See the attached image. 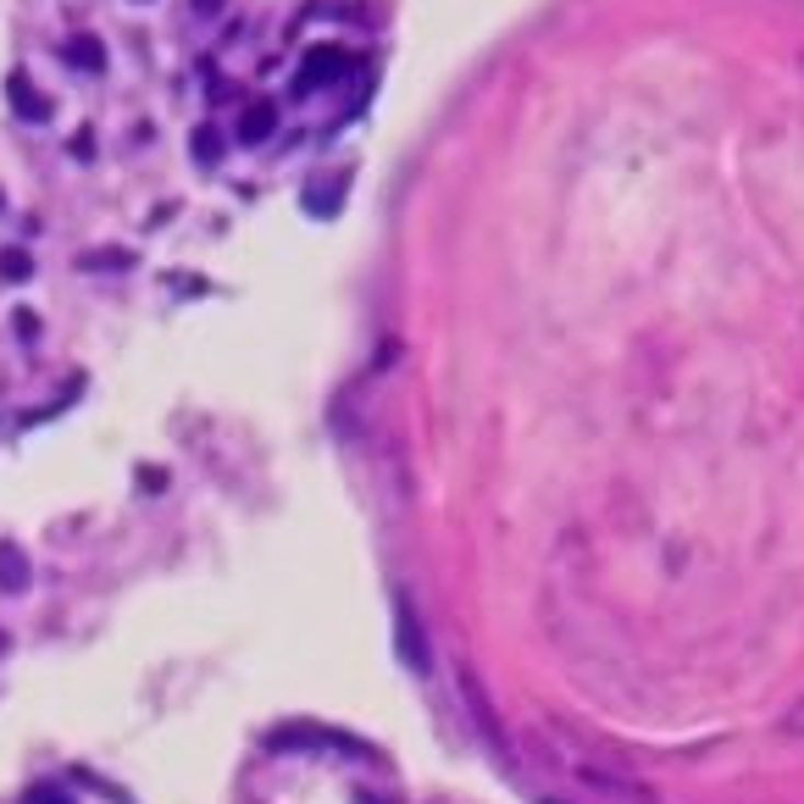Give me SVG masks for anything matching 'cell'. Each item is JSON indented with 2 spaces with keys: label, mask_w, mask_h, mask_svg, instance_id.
Listing matches in <instances>:
<instances>
[{
  "label": "cell",
  "mask_w": 804,
  "mask_h": 804,
  "mask_svg": "<svg viewBox=\"0 0 804 804\" xmlns=\"http://www.w3.org/2000/svg\"><path fill=\"white\" fill-rule=\"evenodd\" d=\"M266 749L273 755H289V749H338V755H361V760H378L372 744L349 738V733H328V727H311V722H295V727H278L266 733Z\"/></svg>",
  "instance_id": "cell-1"
},
{
  "label": "cell",
  "mask_w": 804,
  "mask_h": 804,
  "mask_svg": "<svg viewBox=\"0 0 804 804\" xmlns=\"http://www.w3.org/2000/svg\"><path fill=\"white\" fill-rule=\"evenodd\" d=\"M344 72H349V50L322 45V50H311V56H306V67H300V78H295V95H317V89L338 83Z\"/></svg>",
  "instance_id": "cell-2"
},
{
  "label": "cell",
  "mask_w": 804,
  "mask_h": 804,
  "mask_svg": "<svg viewBox=\"0 0 804 804\" xmlns=\"http://www.w3.org/2000/svg\"><path fill=\"white\" fill-rule=\"evenodd\" d=\"M394 644H400V661L422 677L433 661H427V639H422V621H416V610H411V599H400V610H394Z\"/></svg>",
  "instance_id": "cell-3"
},
{
  "label": "cell",
  "mask_w": 804,
  "mask_h": 804,
  "mask_svg": "<svg viewBox=\"0 0 804 804\" xmlns=\"http://www.w3.org/2000/svg\"><path fill=\"white\" fill-rule=\"evenodd\" d=\"M34 583V572H28V555L12 544V539H0V588L7 594H23Z\"/></svg>",
  "instance_id": "cell-4"
},
{
  "label": "cell",
  "mask_w": 804,
  "mask_h": 804,
  "mask_svg": "<svg viewBox=\"0 0 804 804\" xmlns=\"http://www.w3.org/2000/svg\"><path fill=\"white\" fill-rule=\"evenodd\" d=\"M278 134V112L266 106V101H255V106H244V117H239V139L244 145H266Z\"/></svg>",
  "instance_id": "cell-5"
},
{
  "label": "cell",
  "mask_w": 804,
  "mask_h": 804,
  "mask_svg": "<svg viewBox=\"0 0 804 804\" xmlns=\"http://www.w3.org/2000/svg\"><path fill=\"white\" fill-rule=\"evenodd\" d=\"M7 89H12V112H18L23 123H45V117H50V101H39V95H34V83H28L23 72H12V78H7Z\"/></svg>",
  "instance_id": "cell-6"
},
{
  "label": "cell",
  "mask_w": 804,
  "mask_h": 804,
  "mask_svg": "<svg viewBox=\"0 0 804 804\" xmlns=\"http://www.w3.org/2000/svg\"><path fill=\"white\" fill-rule=\"evenodd\" d=\"M134 250H83L78 255V273H128Z\"/></svg>",
  "instance_id": "cell-7"
},
{
  "label": "cell",
  "mask_w": 804,
  "mask_h": 804,
  "mask_svg": "<svg viewBox=\"0 0 804 804\" xmlns=\"http://www.w3.org/2000/svg\"><path fill=\"white\" fill-rule=\"evenodd\" d=\"M0 278H7V284H28L34 278V261H28V250H0Z\"/></svg>",
  "instance_id": "cell-8"
},
{
  "label": "cell",
  "mask_w": 804,
  "mask_h": 804,
  "mask_svg": "<svg viewBox=\"0 0 804 804\" xmlns=\"http://www.w3.org/2000/svg\"><path fill=\"white\" fill-rule=\"evenodd\" d=\"M67 61H72V67H89V72H101V67H106L101 39H83V34H78V39H67Z\"/></svg>",
  "instance_id": "cell-9"
},
{
  "label": "cell",
  "mask_w": 804,
  "mask_h": 804,
  "mask_svg": "<svg viewBox=\"0 0 804 804\" xmlns=\"http://www.w3.org/2000/svg\"><path fill=\"white\" fill-rule=\"evenodd\" d=\"M195 161H200V166L217 161V128H195Z\"/></svg>",
  "instance_id": "cell-10"
},
{
  "label": "cell",
  "mask_w": 804,
  "mask_h": 804,
  "mask_svg": "<svg viewBox=\"0 0 804 804\" xmlns=\"http://www.w3.org/2000/svg\"><path fill=\"white\" fill-rule=\"evenodd\" d=\"M28 804H72L61 788H28Z\"/></svg>",
  "instance_id": "cell-11"
},
{
  "label": "cell",
  "mask_w": 804,
  "mask_h": 804,
  "mask_svg": "<svg viewBox=\"0 0 804 804\" xmlns=\"http://www.w3.org/2000/svg\"><path fill=\"white\" fill-rule=\"evenodd\" d=\"M189 12L195 18H211V12H222V0H189Z\"/></svg>",
  "instance_id": "cell-12"
},
{
  "label": "cell",
  "mask_w": 804,
  "mask_h": 804,
  "mask_svg": "<svg viewBox=\"0 0 804 804\" xmlns=\"http://www.w3.org/2000/svg\"><path fill=\"white\" fill-rule=\"evenodd\" d=\"M7 650H12V639H7V633H0V655H7Z\"/></svg>",
  "instance_id": "cell-13"
},
{
  "label": "cell",
  "mask_w": 804,
  "mask_h": 804,
  "mask_svg": "<svg viewBox=\"0 0 804 804\" xmlns=\"http://www.w3.org/2000/svg\"><path fill=\"white\" fill-rule=\"evenodd\" d=\"M544 804H561V799H544Z\"/></svg>",
  "instance_id": "cell-14"
}]
</instances>
